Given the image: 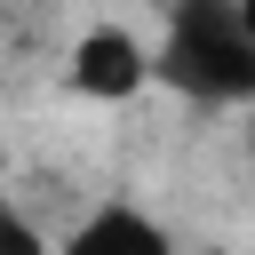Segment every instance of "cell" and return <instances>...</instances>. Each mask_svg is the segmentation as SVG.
Segmentation results:
<instances>
[{"instance_id": "6da1fadb", "label": "cell", "mask_w": 255, "mask_h": 255, "mask_svg": "<svg viewBox=\"0 0 255 255\" xmlns=\"http://www.w3.org/2000/svg\"><path fill=\"white\" fill-rule=\"evenodd\" d=\"M151 64H159V88L199 104V112H247L255 104V40L239 24V0H167Z\"/></svg>"}, {"instance_id": "7a4b0ae2", "label": "cell", "mask_w": 255, "mask_h": 255, "mask_svg": "<svg viewBox=\"0 0 255 255\" xmlns=\"http://www.w3.org/2000/svg\"><path fill=\"white\" fill-rule=\"evenodd\" d=\"M64 88L80 104H135L143 88H159V64H151V40L135 24H88L72 48H64Z\"/></svg>"}, {"instance_id": "3957f363", "label": "cell", "mask_w": 255, "mask_h": 255, "mask_svg": "<svg viewBox=\"0 0 255 255\" xmlns=\"http://www.w3.org/2000/svg\"><path fill=\"white\" fill-rule=\"evenodd\" d=\"M48 255H183V247H175V231H167L151 207H135V199H96Z\"/></svg>"}, {"instance_id": "277c9868", "label": "cell", "mask_w": 255, "mask_h": 255, "mask_svg": "<svg viewBox=\"0 0 255 255\" xmlns=\"http://www.w3.org/2000/svg\"><path fill=\"white\" fill-rule=\"evenodd\" d=\"M239 24H247V40H255V0H239Z\"/></svg>"}, {"instance_id": "5b68a950", "label": "cell", "mask_w": 255, "mask_h": 255, "mask_svg": "<svg viewBox=\"0 0 255 255\" xmlns=\"http://www.w3.org/2000/svg\"><path fill=\"white\" fill-rule=\"evenodd\" d=\"M0 175H8V143H0ZM0 199H8V191H0Z\"/></svg>"}]
</instances>
